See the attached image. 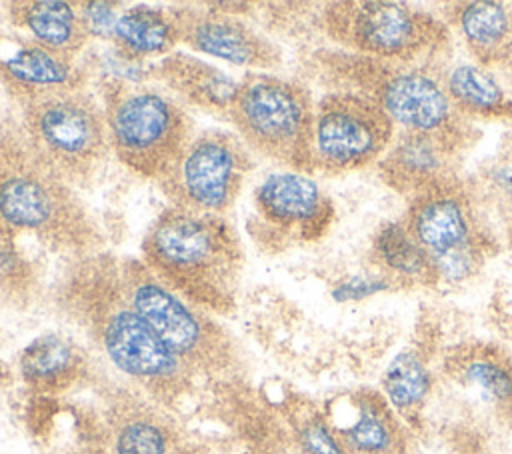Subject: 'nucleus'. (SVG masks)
<instances>
[{"mask_svg":"<svg viewBox=\"0 0 512 454\" xmlns=\"http://www.w3.org/2000/svg\"><path fill=\"white\" fill-rule=\"evenodd\" d=\"M510 238H512V224H510Z\"/></svg>","mask_w":512,"mask_h":454,"instance_id":"obj_32","label":"nucleus"},{"mask_svg":"<svg viewBox=\"0 0 512 454\" xmlns=\"http://www.w3.org/2000/svg\"><path fill=\"white\" fill-rule=\"evenodd\" d=\"M432 368L420 348H404L386 366L382 374V394L398 416L414 426L432 394Z\"/></svg>","mask_w":512,"mask_h":454,"instance_id":"obj_25","label":"nucleus"},{"mask_svg":"<svg viewBox=\"0 0 512 454\" xmlns=\"http://www.w3.org/2000/svg\"><path fill=\"white\" fill-rule=\"evenodd\" d=\"M64 410L70 436L58 454H172L188 438L170 406L130 382L98 386Z\"/></svg>","mask_w":512,"mask_h":454,"instance_id":"obj_6","label":"nucleus"},{"mask_svg":"<svg viewBox=\"0 0 512 454\" xmlns=\"http://www.w3.org/2000/svg\"><path fill=\"white\" fill-rule=\"evenodd\" d=\"M6 8L20 34L68 60H76L92 40L78 2L16 0Z\"/></svg>","mask_w":512,"mask_h":454,"instance_id":"obj_21","label":"nucleus"},{"mask_svg":"<svg viewBox=\"0 0 512 454\" xmlns=\"http://www.w3.org/2000/svg\"><path fill=\"white\" fill-rule=\"evenodd\" d=\"M20 376L40 398L64 396L88 380L84 350L60 334H42L24 346Z\"/></svg>","mask_w":512,"mask_h":454,"instance_id":"obj_22","label":"nucleus"},{"mask_svg":"<svg viewBox=\"0 0 512 454\" xmlns=\"http://www.w3.org/2000/svg\"><path fill=\"white\" fill-rule=\"evenodd\" d=\"M112 156L130 172L158 182L194 138L196 122L170 92L150 82L110 76L102 82Z\"/></svg>","mask_w":512,"mask_h":454,"instance_id":"obj_4","label":"nucleus"},{"mask_svg":"<svg viewBox=\"0 0 512 454\" xmlns=\"http://www.w3.org/2000/svg\"><path fill=\"white\" fill-rule=\"evenodd\" d=\"M394 140V122L366 94L332 90L314 102L306 174H340L382 158Z\"/></svg>","mask_w":512,"mask_h":454,"instance_id":"obj_11","label":"nucleus"},{"mask_svg":"<svg viewBox=\"0 0 512 454\" xmlns=\"http://www.w3.org/2000/svg\"><path fill=\"white\" fill-rule=\"evenodd\" d=\"M456 26L482 66L512 62V10L502 2H462Z\"/></svg>","mask_w":512,"mask_h":454,"instance_id":"obj_24","label":"nucleus"},{"mask_svg":"<svg viewBox=\"0 0 512 454\" xmlns=\"http://www.w3.org/2000/svg\"><path fill=\"white\" fill-rule=\"evenodd\" d=\"M138 258L194 306L214 316H230L236 310L244 248L226 216L168 206L148 226Z\"/></svg>","mask_w":512,"mask_h":454,"instance_id":"obj_3","label":"nucleus"},{"mask_svg":"<svg viewBox=\"0 0 512 454\" xmlns=\"http://www.w3.org/2000/svg\"><path fill=\"white\" fill-rule=\"evenodd\" d=\"M312 112V96L300 82L248 72L238 80L226 120L254 156L306 172Z\"/></svg>","mask_w":512,"mask_h":454,"instance_id":"obj_8","label":"nucleus"},{"mask_svg":"<svg viewBox=\"0 0 512 454\" xmlns=\"http://www.w3.org/2000/svg\"><path fill=\"white\" fill-rule=\"evenodd\" d=\"M288 422L300 454H348L324 410L302 404L290 412Z\"/></svg>","mask_w":512,"mask_h":454,"instance_id":"obj_28","label":"nucleus"},{"mask_svg":"<svg viewBox=\"0 0 512 454\" xmlns=\"http://www.w3.org/2000/svg\"><path fill=\"white\" fill-rule=\"evenodd\" d=\"M182 44L194 52L250 68L268 72L280 64V50L256 26L242 20L236 12L210 6H178Z\"/></svg>","mask_w":512,"mask_h":454,"instance_id":"obj_15","label":"nucleus"},{"mask_svg":"<svg viewBox=\"0 0 512 454\" xmlns=\"http://www.w3.org/2000/svg\"><path fill=\"white\" fill-rule=\"evenodd\" d=\"M0 226L68 260L102 250L78 190L42 160L12 116L0 120Z\"/></svg>","mask_w":512,"mask_h":454,"instance_id":"obj_2","label":"nucleus"},{"mask_svg":"<svg viewBox=\"0 0 512 454\" xmlns=\"http://www.w3.org/2000/svg\"><path fill=\"white\" fill-rule=\"evenodd\" d=\"M402 222L430 258L436 282L468 280L490 250L468 192L452 176L410 196Z\"/></svg>","mask_w":512,"mask_h":454,"instance_id":"obj_9","label":"nucleus"},{"mask_svg":"<svg viewBox=\"0 0 512 454\" xmlns=\"http://www.w3.org/2000/svg\"><path fill=\"white\" fill-rule=\"evenodd\" d=\"M18 110L32 148L72 188H90L102 176L112 148L102 102L86 86L34 96Z\"/></svg>","mask_w":512,"mask_h":454,"instance_id":"obj_7","label":"nucleus"},{"mask_svg":"<svg viewBox=\"0 0 512 454\" xmlns=\"http://www.w3.org/2000/svg\"><path fill=\"white\" fill-rule=\"evenodd\" d=\"M456 146L418 132H402L378 160L382 180L394 190L414 196L416 192L450 178Z\"/></svg>","mask_w":512,"mask_h":454,"instance_id":"obj_20","label":"nucleus"},{"mask_svg":"<svg viewBox=\"0 0 512 454\" xmlns=\"http://www.w3.org/2000/svg\"><path fill=\"white\" fill-rule=\"evenodd\" d=\"M444 374L480 398L500 420L512 422V354L492 342H464L442 360Z\"/></svg>","mask_w":512,"mask_h":454,"instance_id":"obj_18","label":"nucleus"},{"mask_svg":"<svg viewBox=\"0 0 512 454\" xmlns=\"http://www.w3.org/2000/svg\"><path fill=\"white\" fill-rule=\"evenodd\" d=\"M78 4L86 18L90 36L100 40H110L112 26L122 10V4L118 2H78Z\"/></svg>","mask_w":512,"mask_h":454,"instance_id":"obj_29","label":"nucleus"},{"mask_svg":"<svg viewBox=\"0 0 512 454\" xmlns=\"http://www.w3.org/2000/svg\"><path fill=\"white\" fill-rule=\"evenodd\" d=\"M446 92L464 118H500L512 112L504 88L482 66L460 64L450 70Z\"/></svg>","mask_w":512,"mask_h":454,"instance_id":"obj_27","label":"nucleus"},{"mask_svg":"<svg viewBox=\"0 0 512 454\" xmlns=\"http://www.w3.org/2000/svg\"><path fill=\"white\" fill-rule=\"evenodd\" d=\"M118 268L130 304L194 378H224L240 370L238 342L218 316L172 292L138 256L118 258Z\"/></svg>","mask_w":512,"mask_h":454,"instance_id":"obj_5","label":"nucleus"},{"mask_svg":"<svg viewBox=\"0 0 512 454\" xmlns=\"http://www.w3.org/2000/svg\"><path fill=\"white\" fill-rule=\"evenodd\" d=\"M56 310L122 376L154 400L172 406L194 376L160 342L130 304L120 282L118 256L100 250L68 260L54 286Z\"/></svg>","mask_w":512,"mask_h":454,"instance_id":"obj_1","label":"nucleus"},{"mask_svg":"<svg viewBox=\"0 0 512 454\" xmlns=\"http://www.w3.org/2000/svg\"><path fill=\"white\" fill-rule=\"evenodd\" d=\"M254 166V154L234 130L204 128L156 184L172 208L226 216Z\"/></svg>","mask_w":512,"mask_h":454,"instance_id":"obj_10","label":"nucleus"},{"mask_svg":"<svg viewBox=\"0 0 512 454\" xmlns=\"http://www.w3.org/2000/svg\"><path fill=\"white\" fill-rule=\"evenodd\" d=\"M146 76L184 106H194L224 120L238 90V80L186 52H170L158 58L146 68Z\"/></svg>","mask_w":512,"mask_h":454,"instance_id":"obj_19","label":"nucleus"},{"mask_svg":"<svg viewBox=\"0 0 512 454\" xmlns=\"http://www.w3.org/2000/svg\"><path fill=\"white\" fill-rule=\"evenodd\" d=\"M114 52L128 62L162 58L182 44L176 8L130 6L120 10L108 40Z\"/></svg>","mask_w":512,"mask_h":454,"instance_id":"obj_23","label":"nucleus"},{"mask_svg":"<svg viewBox=\"0 0 512 454\" xmlns=\"http://www.w3.org/2000/svg\"><path fill=\"white\" fill-rule=\"evenodd\" d=\"M334 210L330 198L306 172L280 170L268 174L252 196L248 230L262 248L284 250L320 238Z\"/></svg>","mask_w":512,"mask_h":454,"instance_id":"obj_14","label":"nucleus"},{"mask_svg":"<svg viewBox=\"0 0 512 454\" xmlns=\"http://www.w3.org/2000/svg\"><path fill=\"white\" fill-rule=\"evenodd\" d=\"M324 414L348 454H410L408 424L374 388L340 394Z\"/></svg>","mask_w":512,"mask_h":454,"instance_id":"obj_16","label":"nucleus"},{"mask_svg":"<svg viewBox=\"0 0 512 454\" xmlns=\"http://www.w3.org/2000/svg\"><path fill=\"white\" fill-rule=\"evenodd\" d=\"M392 286V280L388 276H352L344 282H340L334 290L332 296L338 302H348V300H362L374 294H380Z\"/></svg>","mask_w":512,"mask_h":454,"instance_id":"obj_30","label":"nucleus"},{"mask_svg":"<svg viewBox=\"0 0 512 454\" xmlns=\"http://www.w3.org/2000/svg\"><path fill=\"white\" fill-rule=\"evenodd\" d=\"M372 254L392 282H436L430 258L410 236L404 222H386L374 236Z\"/></svg>","mask_w":512,"mask_h":454,"instance_id":"obj_26","label":"nucleus"},{"mask_svg":"<svg viewBox=\"0 0 512 454\" xmlns=\"http://www.w3.org/2000/svg\"><path fill=\"white\" fill-rule=\"evenodd\" d=\"M324 26L356 56L394 64H412L444 40L440 22L398 2H334L324 10Z\"/></svg>","mask_w":512,"mask_h":454,"instance_id":"obj_12","label":"nucleus"},{"mask_svg":"<svg viewBox=\"0 0 512 454\" xmlns=\"http://www.w3.org/2000/svg\"><path fill=\"white\" fill-rule=\"evenodd\" d=\"M86 70L24 34H0V82L18 104L64 88L86 86Z\"/></svg>","mask_w":512,"mask_h":454,"instance_id":"obj_17","label":"nucleus"},{"mask_svg":"<svg viewBox=\"0 0 512 454\" xmlns=\"http://www.w3.org/2000/svg\"><path fill=\"white\" fill-rule=\"evenodd\" d=\"M172 454H210V450L204 444H200L198 440L186 438L182 444L176 446V450Z\"/></svg>","mask_w":512,"mask_h":454,"instance_id":"obj_31","label":"nucleus"},{"mask_svg":"<svg viewBox=\"0 0 512 454\" xmlns=\"http://www.w3.org/2000/svg\"><path fill=\"white\" fill-rule=\"evenodd\" d=\"M356 58L360 60L352 68V78L358 80V92L370 96L392 122L406 132L434 136L456 148L464 142V116L436 76L408 64Z\"/></svg>","mask_w":512,"mask_h":454,"instance_id":"obj_13","label":"nucleus"}]
</instances>
